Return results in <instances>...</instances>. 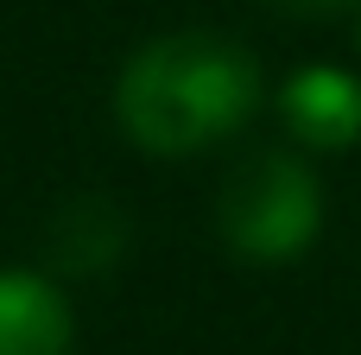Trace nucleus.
Segmentation results:
<instances>
[{"mask_svg": "<svg viewBox=\"0 0 361 355\" xmlns=\"http://www.w3.org/2000/svg\"><path fill=\"white\" fill-rule=\"evenodd\" d=\"M260 108V64L222 32H171L140 44L114 83V121L133 146L184 159L228 140Z\"/></svg>", "mask_w": 361, "mask_h": 355, "instance_id": "obj_1", "label": "nucleus"}, {"mask_svg": "<svg viewBox=\"0 0 361 355\" xmlns=\"http://www.w3.org/2000/svg\"><path fill=\"white\" fill-rule=\"evenodd\" d=\"M324 229V191L317 172L298 152H254L222 184V241L241 260L279 267L298 260Z\"/></svg>", "mask_w": 361, "mask_h": 355, "instance_id": "obj_2", "label": "nucleus"}, {"mask_svg": "<svg viewBox=\"0 0 361 355\" xmlns=\"http://www.w3.org/2000/svg\"><path fill=\"white\" fill-rule=\"evenodd\" d=\"M279 114L311 152H343L361 140V76L336 64H311L279 89Z\"/></svg>", "mask_w": 361, "mask_h": 355, "instance_id": "obj_3", "label": "nucleus"}, {"mask_svg": "<svg viewBox=\"0 0 361 355\" xmlns=\"http://www.w3.org/2000/svg\"><path fill=\"white\" fill-rule=\"evenodd\" d=\"M76 318L57 279L32 267H0V355H70Z\"/></svg>", "mask_w": 361, "mask_h": 355, "instance_id": "obj_4", "label": "nucleus"}, {"mask_svg": "<svg viewBox=\"0 0 361 355\" xmlns=\"http://www.w3.org/2000/svg\"><path fill=\"white\" fill-rule=\"evenodd\" d=\"M279 6H298V13H343V6H355V0H279Z\"/></svg>", "mask_w": 361, "mask_h": 355, "instance_id": "obj_5", "label": "nucleus"}]
</instances>
